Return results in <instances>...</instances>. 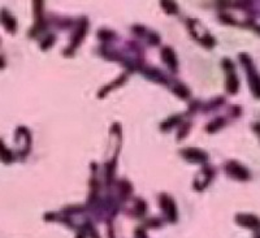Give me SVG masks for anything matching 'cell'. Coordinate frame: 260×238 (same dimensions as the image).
Segmentation results:
<instances>
[{
    "instance_id": "3",
    "label": "cell",
    "mask_w": 260,
    "mask_h": 238,
    "mask_svg": "<svg viewBox=\"0 0 260 238\" xmlns=\"http://www.w3.org/2000/svg\"><path fill=\"white\" fill-rule=\"evenodd\" d=\"M238 223L247 228H259L260 227V219L254 215H240L237 218Z\"/></svg>"
},
{
    "instance_id": "1",
    "label": "cell",
    "mask_w": 260,
    "mask_h": 238,
    "mask_svg": "<svg viewBox=\"0 0 260 238\" xmlns=\"http://www.w3.org/2000/svg\"><path fill=\"white\" fill-rule=\"evenodd\" d=\"M242 61L246 65L247 76H249V83H250L251 90H253L254 96L257 99H260V76L258 74L255 66L253 65V61L247 55H242Z\"/></svg>"
},
{
    "instance_id": "2",
    "label": "cell",
    "mask_w": 260,
    "mask_h": 238,
    "mask_svg": "<svg viewBox=\"0 0 260 238\" xmlns=\"http://www.w3.org/2000/svg\"><path fill=\"white\" fill-rule=\"evenodd\" d=\"M228 172L237 180H247L250 177V173L247 172V169L236 162H232L228 164Z\"/></svg>"
}]
</instances>
